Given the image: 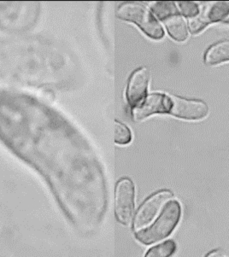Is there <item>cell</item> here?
Instances as JSON below:
<instances>
[{
    "label": "cell",
    "instance_id": "obj_16",
    "mask_svg": "<svg viewBox=\"0 0 229 257\" xmlns=\"http://www.w3.org/2000/svg\"><path fill=\"white\" fill-rule=\"evenodd\" d=\"M206 257H221V254L220 251L215 250V251L210 252Z\"/></svg>",
    "mask_w": 229,
    "mask_h": 257
},
{
    "label": "cell",
    "instance_id": "obj_17",
    "mask_svg": "<svg viewBox=\"0 0 229 257\" xmlns=\"http://www.w3.org/2000/svg\"><path fill=\"white\" fill-rule=\"evenodd\" d=\"M223 22L229 23V14L226 16V18L224 19Z\"/></svg>",
    "mask_w": 229,
    "mask_h": 257
},
{
    "label": "cell",
    "instance_id": "obj_10",
    "mask_svg": "<svg viewBox=\"0 0 229 257\" xmlns=\"http://www.w3.org/2000/svg\"><path fill=\"white\" fill-rule=\"evenodd\" d=\"M226 61H229V40L222 41L212 46L205 56V62L211 65Z\"/></svg>",
    "mask_w": 229,
    "mask_h": 257
},
{
    "label": "cell",
    "instance_id": "obj_4",
    "mask_svg": "<svg viewBox=\"0 0 229 257\" xmlns=\"http://www.w3.org/2000/svg\"><path fill=\"white\" fill-rule=\"evenodd\" d=\"M174 200V196L171 192H160L157 194L153 195L146 200L141 209H139L137 214L135 215V222H134V229L135 231H141L148 226L152 220L154 219L161 209L166 207L167 204Z\"/></svg>",
    "mask_w": 229,
    "mask_h": 257
},
{
    "label": "cell",
    "instance_id": "obj_14",
    "mask_svg": "<svg viewBox=\"0 0 229 257\" xmlns=\"http://www.w3.org/2000/svg\"><path fill=\"white\" fill-rule=\"evenodd\" d=\"M179 6L182 14L189 18H194L199 12L198 6L193 2H179Z\"/></svg>",
    "mask_w": 229,
    "mask_h": 257
},
{
    "label": "cell",
    "instance_id": "obj_9",
    "mask_svg": "<svg viewBox=\"0 0 229 257\" xmlns=\"http://www.w3.org/2000/svg\"><path fill=\"white\" fill-rule=\"evenodd\" d=\"M169 35L178 41H184L187 38L188 31L186 22L178 12L172 13L163 19Z\"/></svg>",
    "mask_w": 229,
    "mask_h": 257
},
{
    "label": "cell",
    "instance_id": "obj_13",
    "mask_svg": "<svg viewBox=\"0 0 229 257\" xmlns=\"http://www.w3.org/2000/svg\"><path fill=\"white\" fill-rule=\"evenodd\" d=\"M132 135L129 127L123 123L114 121V140L119 145H126L131 141Z\"/></svg>",
    "mask_w": 229,
    "mask_h": 257
},
{
    "label": "cell",
    "instance_id": "obj_7",
    "mask_svg": "<svg viewBox=\"0 0 229 257\" xmlns=\"http://www.w3.org/2000/svg\"><path fill=\"white\" fill-rule=\"evenodd\" d=\"M170 99L165 95L153 93L146 97L134 110L135 120H140L158 112L169 111Z\"/></svg>",
    "mask_w": 229,
    "mask_h": 257
},
{
    "label": "cell",
    "instance_id": "obj_11",
    "mask_svg": "<svg viewBox=\"0 0 229 257\" xmlns=\"http://www.w3.org/2000/svg\"><path fill=\"white\" fill-rule=\"evenodd\" d=\"M176 250V244L174 241H167L165 243H161L154 248H151L147 252L146 257H170L174 254Z\"/></svg>",
    "mask_w": 229,
    "mask_h": 257
},
{
    "label": "cell",
    "instance_id": "obj_5",
    "mask_svg": "<svg viewBox=\"0 0 229 257\" xmlns=\"http://www.w3.org/2000/svg\"><path fill=\"white\" fill-rule=\"evenodd\" d=\"M229 14V2H211L202 6L198 14L189 21L190 31L199 33L209 23L223 21Z\"/></svg>",
    "mask_w": 229,
    "mask_h": 257
},
{
    "label": "cell",
    "instance_id": "obj_12",
    "mask_svg": "<svg viewBox=\"0 0 229 257\" xmlns=\"http://www.w3.org/2000/svg\"><path fill=\"white\" fill-rule=\"evenodd\" d=\"M151 9L162 21L172 13L178 12L176 6L173 2H153L151 5Z\"/></svg>",
    "mask_w": 229,
    "mask_h": 257
},
{
    "label": "cell",
    "instance_id": "obj_6",
    "mask_svg": "<svg viewBox=\"0 0 229 257\" xmlns=\"http://www.w3.org/2000/svg\"><path fill=\"white\" fill-rule=\"evenodd\" d=\"M170 109L169 111L178 117L198 120L207 114L208 107L200 101L188 100L182 97L170 96Z\"/></svg>",
    "mask_w": 229,
    "mask_h": 257
},
{
    "label": "cell",
    "instance_id": "obj_3",
    "mask_svg": "<svg viewBox=\"0 0 229 257\" xmlns=\"http://www.w3.org/2000/svg\"><path fill=\"white\" fill-rule=\"evenodd\" d=\"M135 210V186L131 180L123 179L118 182L114 194V214L119 222L129 225Z\"/></svg>",
    "mask_w": 229,
    "mask_h": 257
},
{
    "label": "cell",
    "instance_id": "obj_1",
    "mask_svg": "<svg viewBox=\"0 0 229 257\" xmlns=\"http://www.w3.org/2000/svg\"><path fill=\"white\" fill-rule=\"evenodd\" d=\"M181 214V206L177 201L172 200L167 204L158 220L151 227L136 232V238L146 245L160 242L171 234L177 226Z\"/></svg>",
    "mask_w": 229,
    "mask_h": 257
},
{
    "label": "cell",
    "instance_id": "obj_15",
    "mask_svg": "<svg viewBox=\"0 0 229 257\" xmlns=\"http://www.w3.org/2000/svg\"><path fill=\"white\" fill-rule=\"evenodd\" d=\"M42 95H43L45 98L49 99V100H52V98H53V93L52 92H49L47 89H46L45 92H42Z\"/></svg>",
    "mask_w": 229,
    "mask_h": 257
},
{
    "label": "cell",
    "instance_id": "obj_2",
    "mask_svg": "<svg viewBox=\"0 0 229 257\" xmlns=\"http://www.w3.org/2000/svg\"><path fill=\"white\" fill-rule=\"evenodd\" d=\"M117 15L122 20L136 23L138 26L143 29L146 35L152 39L158 40L164 35L160 24L145 6L138 4H124L119 7Z\"/></svg>",
    "mask_w": 229,
    "mask_h": 257
},
{
    "label": "cell",
    "instance_id": "obj_8",
    "mask_svg": "<svg viewBox=\"0 0 229 257\" xmlns=\"http://www.w3.org/2000/svg\"><path fill=\"white\" fill-rule=\"evenodd\" d=\"M149 81V74L146 69H138L133 74L128 87V100L131 106H136L146 95Z\"/></svg>",
    "mask_w": 229,
    "mask_h": 257
}]
</instances>
